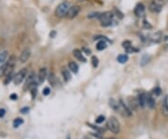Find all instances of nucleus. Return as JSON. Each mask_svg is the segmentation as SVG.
<instances>
[{
    "label": "nucleus",
    "instance_id": "obj_1",
    "mask_svg": "<svg viewBox=\"0 0 168 139\" xmlns=\"http://www.w3.org/2000/svg\"><path fill=\"white\" fill-rule=\"evenodd\" d=\"M113 17H114V14L111 11H106L103 12L100 14L99 16V21L101 22V25L103 27H107V26H111L113 25V23H115L113 21Z\"/></svg>",
    "mask_w": 168,
    "mask_h": 139
},
{
    "label": "nucleus",
    "instance_id": "obj_2",
    "mask_svg": "<svg viewBox=\"0 0 168 139\" xmlns=\"http://www.w3.org/2000/svg\"><path fill=\"white\" fill-rule=\"evenodd\" d=\"M70 4L67 1H65V2H62L57 6L55 9V15L59 18H63V17L66 16L68 10L70 9Z\"/></svg>",
    "mask_w": 168,
    "mask_h": 139
},
{
    "label": "nucleus",
    "instance_id": "obj_3",
    "mask_svg": "<svg viewBox=\"0 0 168 139\" xmlns=\"http://www.w3.org/2000/svg\"><path fill=\"white\" fill-rule=\"evenodd\" d=\"M107 126L108 128V130L113 134H115V135H118L121 132V124H120L119 121L115 117H111V118L108 119Z\"/></svg>",
    "mask_w": 168,
    "mask_h": 139
},
{
    "label": "nucleus",
    "instance_id": "obj_4",
    "mask_svg": "<svg viewBox=\"0 0 168 139\" xmlns=\"http://www.w3.org/2000/svg\"><path fill=\"white\" fill-rule=\"evenodd\" d=\"M27 73H28V71L26 68H23V69L20 70V71L14 76V83L16 84V85H19L21 82H23V79H25Z\"/></svg>",
    "mask_w": 168,
    "mask_h": 139
},
{
    "label": "nucleus",
    "instance_id": "obj_5",
    "mask_svg": "<svg viewBox=\"0 0 168 139\" xmlns=\"http://www.w3.org/2000/svg\"><path fill=\"white\" fill-rule=\"evenodd\" d=\"M36 87V76L35 72H31L30 74L28 75V78L26 79V82L24 84V90H27V88H33Z\"/></svg>",
    "mask_w": 168,
    "mask_h": 139
},
{
    "label": "nucleus",
    "instance_id": "obj_6",
    "mask_svg": "<svg viewBox=\"0 0 168 139\" xmlns=\"http://www.w3.org/2000/svg\"><path fill=\"white\" fill-rule=\"evenodd\" d=\"M127 102H128V107H130L132 111H137L138 107H140L137 97L130 96V97H128V99H127Z\"/></svg>",
    "mask_w": 168,
    "mask_h": 139
},
{
    "label": "nucleus",
    "instance_id": "obj_7",
    "mask_svg": "<svg viewBox=\"0 0 168 139\" xmlns=\"http://www.w3.org/2000/svg\"><path fill=\"white\" fill-rule=\"evenodd\" d=\"M79 11H80V8H79V6H78V5L71 6L69 9V10H68L67 14H66V17H67L68 19H70V20H71V19H74L79 15Z\"/></svg>",
    "mask_w": 168,
    "mask_h": 139
},
{
    "label": "nucleus",
    "instance_id": "obj_8",
    "mask_svg": "<svg viewBox=\"0 0 168 139\" xmlns=\"http://www.w3.org/2000/svg\"><path fill=\"white\" fill-rule=\"evenodd\" d=\"M145 10H146V9H145L144 4H142V3H139V4H137L136 6H135V10H134V13H135V16L142 17L143 15L145 14Z\"/></svg>",
    "mask_w": 168,
    "mask_h": 139
},
{
    "label": "nucleus",
    "instance_id": "obj_9",
    "mask_svg": "<svg viewBox=\"0 0 168 139\" xmlns=\"http://www.w3.org/2000/svg\"><path fill=\"white\" fill-rule=\"evenodd\" d=\"M119 103H120V110L121 109V111L123 112L125 116H128V117L132 116V110H131L130 107L127 105L124 104L122 100H120Z\"/></svg>",
    "mask_w": 168,
    "mask_h": 139
},
{
    "label": "nucleus",
    "instance_id": "obj_10",
    "mask_svg": "<svg viewBox=\"0 0 168 139\" xmlns=\"http://www.w3.org/2000/svg\"><path fill=\"white\" fill-rule=\"evenodd\" d=\"M37 78H38V83H42L44 82V80L47 78V68L46 67H41L38 71V75H37Z\"/></svg>",
    "mask_w": 168,
    "mask_h": 139
},
{
    "label": "nucleus",
    "instance_id": "obj_11",
    "mask_svg": "<svg viewBox=\"0 0 168 139\" xmlns=\"http://www.w3.org/2000/svg\"><path fill=\"white\" fill-rule=\"evenodd\" d=\"M30 55H31V52L28 49H25L23 50V52L21 53V55H20V62L21 63H25V62H27V60L29 58H30Z\"/></svg>",
    "mask_w": 168,
    "mask_h": 139
},
{
    "label": "nucleus",
    "instance_id": "obj_12",
    "mask_svg": "<svg viewBox=\"0 0 168 139\" xmlns=\"http://www.w3.org/2000/svg\"><path fill=\"white\" fill-rule=\"evenodd\" d=\"M137 99L138 103H139V107L141 108H144L146 107V105H147V95L145 94L144 93H141L138 94Z\"/></svg>",
    "mask_w": 168,
    "mask_h": 139
},
{
    "label": "nucleus",
    "instance_id": "obj_13",
    "mask_svg": "<svg viewBox=\"0 0 168 139\" xmlns=\"http://www.w3.org/2000/svg\"><path fill=\"white\" fill-rule=\"evenodd\" d=\"M162 9H163V7H162V6L156 4V3H154L153 1H152V2L150 3V4H149V9L151 12H153V13H159V12L162 10Z\"/></svg>",
    "mask_w": 168,
    "mask_h": 139
},
{
    "label": "nucleus",
    "instance_id": "obj_14",
    "mask_svg": "<svg viewBox=\"0 0 168 139\" xmlns=\"http://www.w3.org/2000/svg\"><path fill=\"white\" fill-rule=\"evenodd\" d=\"M73 55L75 56V58H77L79 61H80V62H82V63H85L86 62V59H85V57L83 56V54H82V51H80V50H74L73 51Z\"/></svg>",
    "mask_w": 168,
    "mask_h": 139
},
{
    "label": "nucleus",
    "instance_id": "obj_15",
    "mask_svg": "<svg viewBox=\"0 0 168 139\" xmlns=\"http://www.w3.org/2000/svg\"><path fill=\"white\" fill-rule=\"evenodd\" d=\"M68 68L71 72H73L74 74H77L78 72H79V65H77L76 62L74 61H70L69 63H68Z\"/></svg>",
    "mask_w": 168,
    "mask_h": 139
},
{
    "label": "nucleus",
    "instance_id": "obj_16",
    "mask_svg": "<svg viewBox=\"0 0 168 139\" xmlns=\"http://www.w3.org/2000/svg\"><path fill=\"white\" fill-rule=\"evenodd\" d=\"M162 110H163V113L164 114L165 116H167L168 115V96H165L164 99H163Z\"/></svg>",
    "mask_w": 168,
    "mask_h": 139
},
{
    "label": "nucleus",
    "instance_id": "obj_17",
    "mask_svg": "<svg viewBox=\"0 0 168 139\" xmlns=\"http://www.w3.org/2000/svg\"><path fill=\"white\" fill-rule=\"evenodd\" d=\"M147 105L149 107V108H154L155 107V100L153 99V97L151 96L150 93L147 95Z\"/></svg>",
    "mask_w": 168,
    "mask_h": 139
},
{
    "label": "nucleus",
    "instance_id": "obj_18",
    "mask_svg": "<svg viewBox=\"0 0 168 139\" xmlns=\"http://www.w3.org/2000/svg\"><path fill=\"white\" fill-rule=\"evenodd\" d=\"M62 75H63V78L65 82H67L71 79V74L66 68H62Z\"/></svg>",
    "mask_w": 168,
    "mask_h": 139
},
{
    "label": "nucleus",
    "instance_id": "obj_19",
    "mask_svg": "<svg viewBox=\"0 0 168 139\" xmlns=\"http://www.w3.org/2000/svg\"><path fill=\"white\" fill-rule=\"evenodd\" d=\"M149 61H150V56L148 55V54H145V55L142 56V58L140 60V65L141 66H146L149 63Z\"/></svg>",
    "mask_w": 168,
    "mask_h": 139
},
{
    "label": "nucleus",
    "instance_id": "obj_20",
    "mask_svg": "<svg viewBox=\"0 0 168 139\" xmlns=\"http://www.w3.org/2000/svg\"><path fill=\"white\" fill-rule=\"evenodd\" d=\"M107 41L102 39L97 43V45H96V49H97L98 51H104L105 49H107Z\"/></svg>",
    "mask_w": 168,
    "mask_h": 139
},
{
    "label": "nucleus",
    "instance_id": "obj_21",
    "mask_svg": "<svg viewBox=\"0 0 168 139\" xmlns=\"http://www.w3.org/2000/svg\"><path fill=\"white\" fill-rule=\"evenodd\" d=\"M109 106L114 109V110H120V103L117 102L115 99L109 100Z\"/></svg>",
    "mask_w": 168,
    "mask_h": 139
},
{
    "label": "nucleus",
    "instance_id": "obj_22",
    "mask_svg": "<svg viewBox=\"0 0 168 139\" xmlns=\"http://www.w3.org/2000/svg\"><path fill=\"white\" fill-rule=\"evenodd\" d=\"M128 55L126 54H120L118 57H117V61L121 64H125L127 61H128Z\"/></svg>",
    "mask_w": 168,
    "mask_h": 139
},
{
    "label": "nucleus",
    "instance_id": "obj_23",
    "mask_svg": "<svg viewBox=\"0 0 168 139\" xmlns=\"http://www.w3.org/2000/svg\"><path fill=\"white\" fill-rule=\"evenodd\" d=\"M48 79H49V83L51 84V86H55V83H56V78H55V75L51 72V73H50L49 75V78H48Z\"/></svg>",
    "mask_w": 168,
    "mask_h": 139
},
{
    "label": "nucleus",
    "instance_id": "obj_24",
    "mask_svg": "<svg viewBox=\"0 0 168 139\" xmlns=\"http://www.w3.org/2000/svg\"><path fill=\"white\" fill-rule=\"evenodd\" d=\"M161 37H162V33L161 32H157V33H155V34H153L150 38L152 39V41L158 42V41H160Z\"/></svg>",
    "mask_w": 168,
    "mask_h": 139
},
{
    "label": "nucleus",
    "instance_id": "obj_25",
    "mask_svg": "<svg viewBox=\"0 0 168 139\" xmlns=\"http://www.w3.org/2000/svg\"><path fill=\"white\" fill-rule=\"evenodd\" d=\"M7 59H8V51H2V52H0V65L4 63Z\"/></svg>",
    "mask_w": 168,
    "mask_h": 139
},
{
    "label": "nucleus",
    "instance_id": "obj_26",
    "mask_svg": "<svg viewBox=\"0 0 168 139\" xmlns=\"http://www.w3.org/2000/svg\"><path fill=\"white\" fill-rule=\"evenodd\" d=\"M23 123V120L22 118H17L13 121V127L14 128H18L20 125H22Z\"/></svg>",
    "mask_w": 168,
    "mask_h": 139
},
{
    "label": "nucleus",
    "instance_id": "obj_27",
    "mask_svg": "<svg viewBox=\"0 0 168 139\" xmlns=\"http://www.w3.org/2000/svg\"><path fill=\"white\" fill-rule=\"evenodd\" d=\"M92 65H93V66L94 68L97 67L98 65H99V60H98V58L96 56H93L92 57Z\"/></svg>",
    "mask_w": 168,
    "mask_h": 139
},
{
    "label": "nucleus",
    "instance_id": "obj_28",
    "mask_svg": "<svg viewBox=\"0 0 168 139\" xmlns=\"http://www.w3.org/2000/svg\"><path fill=\"white\" fill-rule=\"evenodd\" d=\"M143 27H144L145 29H148V30L152 29V25L147 21V20H144V21H143Z\"/></svg>",
    "mask_w": 168,
    "mask_h": 139
},
{
    "label": "nucleus",
    "instance_id": "obj_29",
    "mask_svg": "<svg viewBox=\"0 0 168 139\" xmlns=\"http://www.w3.org/2000/svg\"><path fill=\"white\" fill-rule=\"evenodd\" d=\"M100 12H93V13H91L88 15V18L89 19H93V18H96L98 19L99 18V16H100Z\"/></svg>",
    "mask_w": 168,
    "mask_h": 139
},
{
    "label": "nucleus",
    "instance_id": "obj_30",
    "mask_svg": "<svg viewBox=\"0 0 168 139\" xmlns=\"http://www.w3.org/2000/svg\"><path fill=\"white\" fill-rule=\"evenodd\" d=\"M131 46H132V43H131V41H129V40H125V41L122 42V48H124L125 50L130 48Z\"/></svg>",
    "mask_w": 168,
    "mask_h": 139
},
{
    "label": "nucleus",
    "instance_id": "obj_31",
    "mask_svg": "<svg viewBox=\"0 0 168 139\" xmlns=\"http://www.w3.org/2000/svg\"><path fill=\"white\" fill-rule=\"evenodd\" d=\"M125 51H126V52H127V53H134V52H137L138 50H137V49H135V48H134L133 46H131L130 48H128V49H126Z\"/></svg>",
    "mask_w": 168,
    "mask_h": 139
},
{
    "label": "nucleus",
    "instance_id": "obj_32",
    "mask_svg": "<svg viewBox=\"0 0 168 139\" xmlns=\"http://www.w3.org/2000/svg\"><path fill=\"white\" fill-rule=\"evenodd\" d=\"M37 87H33V88L31 89V94H32L33 99H35V98H36V96H37Z\"/></svg>",
    "mask_w": 168,
    "mask_h": 139
},
{
    "label": "nucleus",
    "instance_id": "obj_33",
    "mask_svg": "<svg viewBox=\"0 0 168 139\" xmlns=\"http://www.w3.org/2000/svg\"><path fill=\"white\" fill-rule=\"evenodd\" d=\"M105 121V117L103 116V115H100V116H98L97 119H96V123H102L103 121Z\"/></svg>",
    "mask_w": 168,
    "mask_h": 139
},
{
    "label": "nucleus",
    "instance_id": "obj_34",
    "mask_svg": "<svg viewBox=\"0 0 168 139\" xmlns=\"http://www.w3.org/2000/svg\"><path fill=\"white\" fill-rule=\"evenodd\" d=\"M114 10H115V12H116V14H117V16L119 17V18H120V19H122V18H123V14L121 13V11H120L119 9H117V8H115V9H114Z\"/></svg>",
    "mask_w": 168,
    "mask_h": 139
},
{
    "label": "nucleus",
    "instance_id": "obj_35",
    "mask_svg": "<svg viewBox=\"0 0 168 139\" xmlns=\"http://www.w3.org/2000/svg\"><path fill=\"white\" fill-rule=\"evenodd\" d=\"M5 68H6V64H5V65H1V66H0V77L2 76V75H4Z\"/></svg>",
    "mask_w": 168,
    "mask_h": 139
},
{
    "label": "nucleus",
    "instance_id": "obj_36",
    "mask_svg": "<svg viewBox=\"0 0 168 139\" xmlns=\"http://www.w3.org/2000/svg\"><path fill=\"white\" fill-rule=\"evenodd\" d=\"M50 93H51V89L48 88V87H47V88H45L44 90H43V94L46 95V96H47V95H49Z\"/></svg>",
    "mask_w": 168,
    "mask_h": 139
},
{
    "label": "nucleus",
    "instance_id": "obj_37",
    "mask_svg": "<svg viewBox=\"0 0 168 139\" xmlns=\"http://www.w3.org/2000/svg\"><path fill=\"white\" fill-rule=\"evenodd\" d=\"M153 93H155L156 95H160V94H161V93H162V91H161V89L159 88V87H157V88L154 89Z\"/></svg>",
    "mask_w": 168,
    "mask_h": 139
},
{
    "label": "nucleus",
    "instance_id": "obj_38",
    "mask_svg": "<svg viewBox=\"0 0 168 139\" xmlns=\"http://www.w3.org/2000/svg\"><path fill=\"white\" fill-rule=\"evenodd\" d=\"M82 51H85V54H87V55H91V51L89 49H87V48H82Z\"/></svg>",
    "mask_w": 168,
    "mask_h": 139
},
{
    "label": "nucleus",
    "instance_id": "obj_39",
    "mask_svg": "<svg viewBox=\"0 0 168 139\" xmlns=\"http://www.w3.org/2000/svg\"><path fill=\"white\" fill-rule=\"evenodd\" d=\"M5 114H6V110L4 108L0 109V118H3L5 116Z\"/></svg>",
    "mask_w": 168,
    "mask_h": 139
},
{
    "label": "nucleus",
    "instance_id": "obj_40",
    "mask_svg": "<svg viewBox=\"0 0 168 139\" xmlns=\"http://www.w3.org/2000/svg\"><path fill=\"white\" fill-rule=\"evenodd\" d=\"M28 111H29V107H23V108L21 109V112H22V113H23V114L27 113Z\"/></svg>",
    "mask_w": 168,
    "mask_h": 139
},
{
    "label": "nucleus",
    "instance_id": "obj_41",
    "mask_svg": "<svg viewBox=\"0 0 168 139\" xmlns=\"http://www.w3.org/2000/svg\"><path fill=\"white\" fill-rule=\"evenodd\" d=\"M17 97H18V95L16 93H13V94H10V99L11 100H16Z\"/></svg>",
    "mask_w": 168,
    "mask_h": 139
},
{
    "label": "nucleus",
    "instance_id": "obj_42",
    "mask_svg": "<svg viewBox=\"0 0 168 139\" xmlns=\"http://www.w3.org/2000/svg\"><path fill=\"white\" fill-rule=\"evenodd\" d=\"M55 35H56L55 31H52L51 33H50V37H55Z\"/></svg>",
    "mask_w": 168,
    "mask_h": 139
},
{
    "label": "nucleus",
    "instance_id": "obj_43",
    "mask_svg": "<svg viewBox=\"0 0 168 139\" xmlns=\"http://www.w3.org/2000/svg\"><path fill=\"white\" fill-rule=\"evenodd\" d=\"M103 139H116L114 137H107V138H103Z\"/></svg>",
    "mask_w": 168,
    "mask_h": 139
},
{
    "label": "nucleus",
    "instance_id": "obj_44",
    "mask_svg": "<svg viewBox=\"0 0 168 139\" xmlns=\"http://www.w3.org/2000/svg\"><path fill=\"white\" fill-rule=\"evenodd\" d=\"M78 1H79V2H84V1H86V0H78Z\"/></svg>",
    "mask_w": 168,
    "mask_h": 139
},
{
    "label": "nucleus",
    "instance_id": "obj_45",
    "mask_svg": "<svg viewBox=\"0 0 168 139\" xmlns=\"http://www.w3.org/2000/svg\"><path fill=\"white\" fill-rule=\"evenodd\" d=\"M84 139H91V138H90V137H87L86 136V137H84Z\"/></svg>",
    "mask_w": 168,
    "mask_h": 139
}]
</instances>
